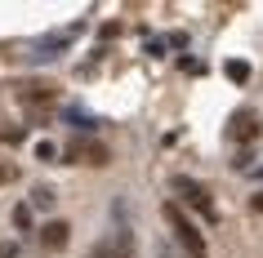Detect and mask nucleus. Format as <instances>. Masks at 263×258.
<instances>
[{"label":"nucleus","instance_id":"nucleus-1","mask_svg":"<svg viewBox=\"0 0 263 258\" xmlns=\"http://www.w3.org/2000/svg\"><path fill=\"white\" fill-rule=\"evenodd\" d=\"M165 223L174 227V236H179V245L187 249V258H210V245H205V236H201V227L183 214L179 201H165Z\"/></svg>","mask_w":263,"mask_h":258},{"label":"nucleus","instance_id":"nucleus-2","mask_svg":"<svg viewBox=\"0 0 263 258\" xmlns=\"http://www.w3.org/2000/svg\"><path fill=\"white\" fill-rule=\"evenodd\" d=\"M81 31H85V23H71V27H58V31H49V36H41V41L31 45V63H49V58H58V54H67L71 45L81 41Z\"/></svg>","mask_w":263,"mask_h":258},{"label":"nucleus","instance_id":"nucleus-3","mask_svg":"<svg viewBox=\"0 0 263 258\" xmlns=\"http://www.w3.org/2000/svg\"><path fill=\"white\" fill-rule=\"evenodd\" d=\"M174 196H179L183 205H192V209H201V214L214 218V201H210L205 183H196V178H187V174H174Z\"/></svg>","mask_w":263,"mask_h":258},{"label":"nucleus","instance_id":"nucleus-4","mask_svg":"<svg viewBox=\"0 0 263 258\" xmlns=\"http://www.w3.org/2000/svg\"><path fill=\"white\" fill-rule=\"evenodd\" d=\"M63 156H67L71 165H107L111 151L103 147V143H94V138H71L67 147H63Z\"/></svg>","mask_w":263,"mask_h":258},{"label":"nucleus","instance_id":"nucleus-5","mask_svg":"<svg viewBox=\"0 0 263 258\" xmlns=\"http://www.w3.org/2000/svg\"><path fill=\"white\" fill-rule=\"evenodd\" d=\"M89 258H134V236L125 227H116L107 241H98L94 249H89Z\"/></svg>","mask_w":263,"mask_h":258},{"label":"nucleus","instance_id":"nucleus-6","mask_svg":"<svg viewBox=\"0 0 263 258\" xmlns=\"http://www.w3.org/2000/svg\"><path fill=\"white\" fill-rule=\"evenodd\" d=\"M228 138H232V143H254V138H259V116H254V111H236L232 125H228Z\"/></svg>","mask_w":263,"mask_h":258},{"label":"nucleus","instance_id":"nucleus-7","mask_svg":"<svg viewBox=\"0 0 263 258\" xmlns=\"http://www.w3.org/2000/svg\"><path fill=\"white\" fill-rule=\"evenodd\" d=\"M67 241H71V227L63 223V218H54V223H45V227H41V245H45V249H63Z\"/></svg>","mask_w":263,"mask_h":258},{"label":"nucleus","instance_id":"nucleus-8","mask_svg":"<svg viewBox=\"0 0 263 258\" xmlns=\"http://www.w3.org/2000/svg\"><path fill=\"white\" fill-rule=\"evenodd\" d=\"M23 98H27V103H45V98H54V85L31 81V85H23Z\"/></svg>","mask_w":263,"mask_h":258},{"label":"nucleus","instance_id":"nucleus-9","mask_svg":"<svg viewBox=\"0 0 263 258\" xmlns=\"http://www.w3.org/2000/svg\"><path fill=\"white\" fill-rule=\"evenodd\" d=\"M223 71H228V81H232V85H246L250 81V63H241V58H232Z\"/></svg>","mask_w":263,"mask_h":258},{"label":"nucleus","instance_id":"nucleus-10","mask_svg":"<svg viewBox=\"0 0 263 258\" xmlns=\"http://www.w3.org/2000/svg\"><path fill=\"white\" fill-rule=\"evenodd\" d=\"M54 201H58L54 187H36L31 191V205H36V209H54Z\"/></svg>","mask_w":263,"mask_h":258},{"label":"nucleus","instance_id":"nucleus-11","mask_svg":"<svg viewBox=\"0 0 263 258\" xmlns=\"http://www.w3.org/2000/svg\"><path fill=\"white\" fill-rule=\"evenodd\" d=\"M14 227H31V205H18L14 209Z\"/></svg>","mask_w":263,"mask_h":258},{"label":"nucleus","instance_id":"nucleus-12","mask_svg":"<svg viewBox=\"0 0 263 258\" xmlns=\"http://www.w3.org/2000/svg\"><path fill=\"white\" fill-rule=\"evenodd\" d=\"M36 156H41V161H54L58 147H54V143H36Z\"/></svg>","mask_w":263,"mask_h":258},{"label":"nucleus","instance_id":"nucleus-13","mask_svg":"<svg viewBox=\"0 0 263 258\" xmlns=\"http://www.w3.org/2000/svg\"><path fill=\"white\" fill-rule=\"evenodd\" d=\"M14 178H18V169H14V165H5V161H0V183H14Z\"/></svg>","mask_w":263,"mask_h":258},{"label":"nucleus","instance_id":"nucleus-14","mask_svg":"<svg viewBox=\"0 0 263 258\" xmlns=\"http://www.w3.org/2000/svg\"><path fill=\"white\" fill-rule=\"evenodd\" d=\"M250 205H254V214H263V191H254V201H250Z\"/></svg>","mask_w":263,"mask_h":258}]
</instances>
